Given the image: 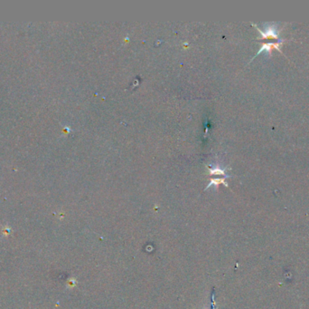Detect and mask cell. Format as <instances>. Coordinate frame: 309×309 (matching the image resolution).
Masks as SVG:
<instances>
[{"instance_id":"6da1fadb","label":"cell","mask_w":309,"mask_h":309,"mask_svg":"<svg viewBox=\"0 0 309 309\" xmlns=\"http://www.w3.org/2000/svg\"><path fill=\"white\" fill-rule=\"evenodd\" d=\"M224 179L225 178H222V179H212V180H211V182H210V184L206 187V190L207 189H209V188L211 187V186H218V185H219L220 183H223L225 186H228V184L227 183H225L224 182Z\"/></svg>"},{"instance_id":"7a4b0ae2","label":"cell","mask_w":309,"mask_h":309,"mask_svg":"<svg viewBox=\"0 0 309 309\" xmlns=\"http://www.w3.org/2000/svg\"><path fill=\"white\" fill-rule=\"evenodd\" d=\"M210 173L212 175H224L226 177H229L228 175H225V172L223 170L218 167H213V169H210Z\"/></svg>"}]
</instances>
